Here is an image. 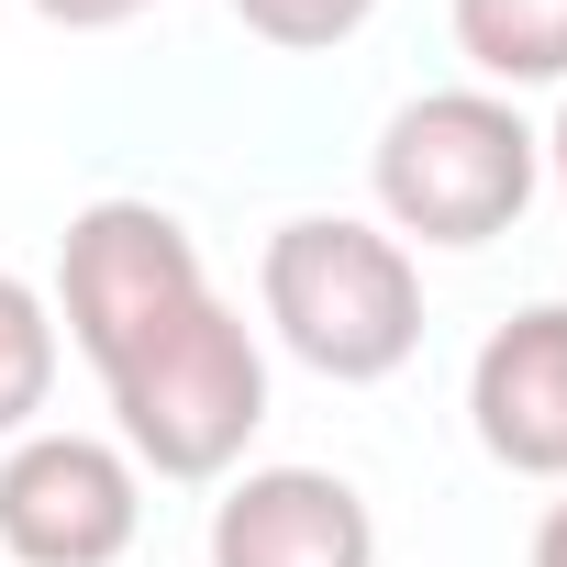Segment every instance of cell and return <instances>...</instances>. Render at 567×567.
Masks as SVG:
<instances>
[{
	"instance_id": "obj_1",
	"label": "cell",
	"mask_w": 567,
	"mask_h": 567,
	"mask_svg": "<svg viewBox=\"0 0 567 567\" xmlns=\"http://www.w3.org/2000/svg\"><path fill=\"white\" fill-rule=\"evenodd\" d=\"M256 301H267L278 346L334 390H368V379L412 368V346H423V267L401 234H379L357 212L278 223L256 256Z\"/></svg>"
},
{
	"instance_id": "obj_6",
	"label": "cell",
	"mask_w": 567,
	"mask_h": 567,
	"mask_svg": "<svg viewBox=\"0 0 567 567\" xmlns=\"http://www.w3.org/2000/svg\"><path fill=\"white\" fill-rule=\"evenodd\" d=\"M212 567H379V512L334 467H245L212 501Z\"/></svg>"
},
{
	"instance_id": "obj_5",
	"label": "cell",
	"mask_w": 567,
	"mask_h": 567,
	"mask_svg": "<svg viewBox=\"0 0 567 567\" xmlns=\"http://www.w3.org/2000/svg\"><path fill=\"white\" fill-rule=\"evenodd\" d=\"M145 523V467L112 434L34 423L0 456V556L12 567H112Z\"/></svg>"
},
{
	"instance_id": "obj_7",
	"label": "cell",
	"mask_w": 567,
	"mask_h": 567,
	"mask_svg": "<svg viewBox=\"0 0 567 567\" xmlns=\"http://www.w3.org/2000/svg\"><path fill=\"white\" fill-rule=\"evenodd\" d=\"M467 434L512 478L567 489V301H534V312L489 323V346L467 357Z\"/></svg>"
},
{
	"instance_id": "obj_13",
	"label": "cell",
	"mask_w": 567,
	"mask_h": 567,
	"mask_svg": "<svg viewBox=\"0 0 567 567\" xmlns=\"http://www.w3.org/2000/svg\"><path fill=\"white\" fill-rule=\"evenodd\" d=\"M545 167H556V178H567V112H556V134H545Z\"/></svg>"
},
{
	"instance_id": "obj_2",
	"label": "cell",
	"mask_w": 567,
	"mask_h": 567,
	"mask_svg": "<svg viewBox=\"0 0 567 567\" xmlns=\"http://www.w3.org/2000/svg\"><path fill=\"white\" fill-rule=\"evenodd\" d=\"M101 401H112L134 467H156V478H234L256 423H267V357H256L245 312L212 290L167 334L123 346L101 368Z\"/></svg>"
},
{
	"instance_id": "obj_12",
	"label": "cell",
	"mask_w": 567,
	"mask_h": 567,
	"mask_svg": "<svg viewBox=\"0 0 567 567\" xmlns=\"http://www.w3.org/2000/svg\"><path fill=\"white\" fill-rule=\"evenodd\" d=\"M534 567H567V501H545V523H534Z\"/></svg>"
},
{
	"instance_id": "obj_11",
	"label": "cell",
	"mask_w": 567,
	"mask_h": 567,
	"mask_svg": "<svg viewBox=\"0 0 567 567\" xmlns=\"http://www.w3.org/2000/svg\"><path fill=\"white\" fill-rule=\"evenodd\" d=\"M34 12H45L56 34H112V23H134V12H156V0H34Z\"/></svg>"
},
{
	"instance_id": "obj_9",
	"label": "cell",
	"mask_w": 567,
	"mask_h": 567,
	"mask_svg": "<svg viewBox=\"0 0 567 567\" xmlns=\"http://www.w3.org/2000/svg\"><path fill=\"white\" fill-rule=\"evenodd\" d=\"M56 401V301L0 267V445H23Z\"/></svg>"
},
{
	"instance_id": "obj_4",
	"label": "cell",
	"mask_w": 567,
	"mask_h": 567,
	"mask_svg": "<svg viewBox=\"0 0 567 567\" xmlns=\"http://www.w3.org/2000/svg\"><path fill=\"white\" fill-rule=\"evenodd\" d=\"M189 301H212V278H200V245L178 212L156 200H90L56 245V323L90 368H112L123 346L167 334Z\"/></svg>"
},
{
	"instance_id": "obj_3",
	"label": "cell",
	"mask_w": 567,
	"mask_h": 567,
	"mask_svg": "<svg viewBox=\"0 0 567 567\" xmlns=\"http://www.w3.org/2000/svg\"><path fill=\"white\" fill-rule=\"evenodd\" d=\"M534 178H545V134L501 90H423L368 145V189H379L390 234H412V245H489V234H512Z\"/></svg>"
},
{
	"instance_id": "obj_10",
	"label": "cell",
	"mask_w": 567,
	"mask_h": 567,
	"mask_svg": "<svg viewBox=\"0 0 567 567\" xmlns=\"http://www.w3.org/2000/svg\"><path fill=\"white\" fill-rule=\"evenodd\" d=\"M368 12L379 0H234V23L278 56H334L346 34H368Z\"/></svg>"
},
{
	"instance_id": "obj_8",
	"label": "cell",
	"mask_w": 567,
	"mask_h": 567,
	"mask_svg": "<svg viewBox=\"0 0 567 567\" xmlns=\"http://www.w3.org/2000/svg\"><path fill=\"white\" fill-rule=\"evenodd\" d=\"M445 23L489 90H556L567 79V0H445Z\"/></svg>"
}]
</instances>
